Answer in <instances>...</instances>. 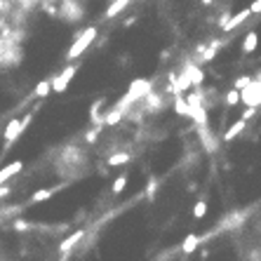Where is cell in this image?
I'll return each instance as SVG.
<instances>
[{
  "label": "cell",
  "instance_id": "1",
  "mask_svg": "<svg viewBox=\"0 0 261 261\" xmlns=\"http://www.w3.org/2000/svg\"><path fill=\"white\" fill-rule=\"evenodd\" d=\"M153 92V82L151 80H144V78H139V80H132V85L127 87V92H125V97L118 101L113 108H118V111H122V113H127V108H130L134 101H139V99H146L148 94Z\"/></svg>",
  "mask_w": 261,
  "mask_h": 261
},
{
  "label": "cell",
  "instance_id": "2",
  "mask_svg": "<svg viewBox=\"0 0 261 261\" xmlns=\"http://www.w3.org/2000/svg\"><path fill=\"white\" fill-rule=\"evenodd\" d=\"M97 36H99V28L97 26H87V28H82L80 31V36H78V40L68 47V52H66V59L68 61H73V59H78V57H82L85 54V50L90 47L92 42L97 40Z\"/></svg>",
  "mask_w": 261,
  "mask_h": 261
},
{
  "label": "cell",
  "instance_id": "3",
  "mask_svg": "<svg viewBox=\"0 0 261 261\" xmlns=\"http://www.w3.org/2000/svg\"><path fill=\"white\" fill-rule=\"evenodd\" d=\"M31 113L28 116H24V118H12L10 122H7V127H5V132H2V139H5V144L10 146V144H14L21 134H24V130L28 127V122H31Z\"/></svg>",
  "mask_w": 261,
  "mask_h": 261
},
{
  "label": "cell",
  "instance_id": "4",
  "mask_svg": "<svg viewBox=\"0 0 261 261\" xmlns=\"http://www.w3.org/2000/svg\"><path fill=\"white\" fill-rule=\"evenodd\" d=\"M240 101L247 106V108H257V106L261 104V82L259 80H252V85L240 92Z\"/></svg>",
  "mask_w": 261,
  "mask_h": 261
},
{
  "label": "cell",
  "instance_id": "5",
  "mask_svg": "<svg viewBox=\"0 0 261 261\" xmlns=\"http://www.w3.org/2000/svg\"><path fill=\"white\" fill-rule=\"evenodd\" d=\"M76 73H78V64L66 66V68L61 71V73H59V76H54V78H52V90H54V92H66L68 82L76 78Z\"/></svg>",
  "mask_w": 261,
  "mask_h": 261
},
{
  "label": "cell",
  "instance_id": "6",
  "mask_svg": "<svg viewBox=\"0 0 261 261\" xmlns=\"http://www.w3.org/2000/svg\"><path fill=\"white\" fill-rule=\"evenodd\" d=\"M21 170H24V162H21V160H14L10 165H5V167L0 170V186H7V181L12 179L14 174H19Z\"/></svg>",
  "mask_w": 261,
  "mask_h": 261
},
{
  "label": "cell",
  "instance_id": "7",
  "mask_svg": "<svg viewBox=\"0 0 261 261\" xmlns=\"http://www.w3.org/2000/svg\"><path fill=\"white\" fill-rule=\"evenodd\" d=\"M249 17H252V12H249V7H247V10H240V12L235 14V17H231V21L226 24V28H223V31H226V33H231V31H235L238 26H242V24L247 21Z\"/></svg>",
  "mask_w": 261,
  "mask_h": 261
},
{
  "label": "cell",
  "instance_id": "8",
  "mask_svg": "<svg viewBox=\"0 0 261 261\" xmlns=\"http://www.w3.org/2000/svg\"><path fill=\"white\" fill-rule=\"evenodd\" d=\"M82 238H85V231H76V233H71V235H68V238L64 240V242L59 245V252H61V254H68V252L76 247V245H78Z\"/></svg>",
  "mask_w": 261,
  "mask_h": 261
},
{
  "label": "cell",
  "instance_id": "9",
  "mask_svg": "<svg viewBox=\"0 0 261 261\" xmlns=\"http://www.w3.org/2000/svg\"><path fill=\"white\" fill-rule=\"evenodd\" d=\"M245 127H247V122H245V120H242V118H238V120H235L233 125H231V127H228V130L223 132V141H233L235 137H238V134H240V132L245 130Z\"/></svg>",
  "mask_w": 261,
  "mask_h": 261
},
{
  "label": "cell",
  "instance_id": "10",
  "mask_svg": "<svg viewBox=\"0 0 261 261\" xmlns=\"http://www.w3.org/2000/svg\"><path fill=\"white\" fill-rule=\"evenodd\" d=\"M257 45H259V33L257 31H249L245 40H242V54H252L257 50Z\"/></svg>",
  "mask_w": 261,
  "mask_h": 261
},
{
  "label": "cell",
  "instance_id": "11",
  "mask_svg": "<svg viewBox=\"0 0 261 261\" xmlns=\"http://www.w3.org/2000/svg\"><path fill=\"white\" fill-rule=\"evenodd\" d=\"M125 7H130V0H118V2H111L104 17L106 19H113V17H118V14L125 12Z\"/></svg>",
  "mask_w": 261,
  "mask_h": 261
},
{
  "label": "cell",
  "instance_id": "12",
  "mask_svg": "<svg viewBox=\"0 0 261 261\" xmlns=\"http://www.w3.org/2000/svg\"><path fill=\"white\" fill-rule=\"evenodd\" d=\"M198 245H200V235H186V240H183L181 242V254H193V252H196L198 249Z\"/></svg>",
  "mask_w": 261,
  "mask_h": 261
},
{
  "label": "cell",
  "instance_id": "13",
  "mask_svg": "<svg viewBox=\"0 0 261 261\" xmlns=\"http://www.w3.org/2000/svg\"><path fill=\"white\" fill-rule=\"evenodd\" d=\"M221 47H223V40H214V42L209 45L207 50L202 52V57H200V61H202V64H207V61H212V59H214V57L219 54V50H221Z\"/></svg>",
  "mask_w": 261,
  "mask_h": 261
},
{
  "label": "cell",
  "instance_id": "14",
  "mask_svg": "<svg viewBox=\"0 0 261 261\" xmlns=\"http://www.w3.org/2000/svg\"><path fill=\"white\" fill-rule=\"evenodd\" d=\"M146 106H148V111H160V108L165 106V99H162L158 92H151V94L146 97Z\"/></svg>",
  "mask_w": 261,
  "mask_h": 261
},
{
  "label": "cell",
  "instance_id": "15",
  "mask_svg": "<svg viewBox=\"0 0 261 261\" xmlns=\"http://www.w3.org/2000/svg\"><path fill=\"white\" fill-rule=\"evenodd\" d=\"M61 186H57V188H42V191H36L33 196H31V202H45V200H50V198L59 191Z\"/></svg>",
  "mask_w": 261,
  "mask_h": 261
},
{
  "label": "cell",
  "instance_id": "16",
  "mask_svg": "<svg viewBox=\"0 0 261 261\" xmlns=\"http://www.w3.org/2000/svg\"><path fill=\"white\" fill-rule=\"evenodd\" d=\"M122 118H125V113H122V111H118V108H111V111H108V113L101 118V125H118V122H120Z\"/></svg>",
  "mask_w": 261,
  "mask_h": 261
},
{
  "label": "cell",
  "instance_id": "17",
  "mask_svg": "<svg viewBox=\"0 0 261 261\" xmlns=\"http://www.w3.org/2000/svg\"><path fill=\"white\" fill-rule=\"evenodd\" d=\"M183 71L188 73V78H191V82H193V85H202V71H200L196 64H188Z\"/></svg>",
  "mask_w": 261,
  "mask_h": 261
},
{
  "label": "cell",
  "instance_id": "18",
  "mask_svg": "<svg viewBox=\"0 0 261 261\" xmlns=\"http://www.w3.org/2000/svg\"><path fill=\"white\" fill-rule=\"evenodd\" d=\"M130 160H132V156H130V153H113V156L108 158L106 162H108L111 167H120V165H127Z\"/></svg>",
  "mask_w": 261,
  "mask_h": 261
},
{
  "label": "cell",
  "instance_id": "19",
  "mask_svg": "<svg viewBox=\"0 0 261 261\" xmlns=\"http://www.w3.org/2000/svg\"><path fill=\"white\" fill-rule=\"evenodd\" d=\"M127 174H120V177H116V181H113V186H111V193L113 196H120L122 191H125V186H127Z\"/></svg>",
  "mask_w": 261,
  "mask_h": 261
},
{
  "label": "cell",
  "instance_id": "20",
  "mask_svg": "<svg viewBox=\"0 0 261 261\" xmlns=\"http://www.w3.org/2000/svg\"><path fill=\"white\" fill-rule=\"evenodd\" d=\"M223 104L228 106V108H233V106L240 104V92L238 90H228L223 94Z\"/></svg>",
  "mask_w": 261,
  "mask_h": 261
},
{
  "label": "cell",
  "instance_id": "21",
  "mask_svg": "<svg viewBox=\"0 0 261 261\" xmlns=\"http://www.w3.org/2000/svg\"><path fill=\"white\" fill-rule=\"evenodd\" d=\"M50 92H52V80H40L38 85H36V97H40V99L47 97Z\"/></svg>",
  "mask_w": 261,
  "mask_h": 261
},
{
  "label": "cell",
  "instance_id": "22",
  "mask_svg": "<svg viewBox=\"0 0 261 261\" xmlns=\"http://www.w3.org/2000/svg\"><path fill=\"white\" fill-rule=\"evenodd\" d=\"M205 214H207V200L200 198L196 205H193V219H202Z\"/></svg>",
  "mask_w": 261,
  "mask_h": 261
},
{
  "label": "cell",
  "instance_id": "23",
  "mask_svg": "<svg viewBox=\"0 0 261 261\" xmlns=\"http://www.w3.org/2000/svg\"><path fill=\"white\" fill-rule=\"evenodd\" d=\"M252 76H240V78H235L233 80V90H238V92H242L245 90V87H249V85H252Z\"/></svg>",
  "mask_w": 261,
  "mask_h": 261
},
{
  "label": "cell",
  "instance_id": "24",
  "mask_svg": "<svg viewBox=\"0 0 261 261\" xmlns=\"http://www.w3.org/2000/svg\"><path fill=\"white\" fill-rule=\"evenodd\" d=\"M156 191H158V181H151L146 186V196H148V200H156Z\"/></svg>",
  "mask_w": 261,
  "mask_h": 261
},
{
  "label": "cell",
  "instance_id": "25",
  "mask_svg": "<svg viewBox=\"0 0 261 261\" xmlns=\"http://www.w3.org/2000/svg\"><path fill=\"white\" fill-rule=\"evenodd\" d=\"M257 116V108H247V111H242V120H245V122H249V120H252V118Z\"/></svg>",
  "mask_w": 261,
  "mask_h": 261
},
{
  "label": "cell",
  "instance_id": "26",
  "mask_svg": "<svg viewBox=\"0 0 261 261\" xmlns=\"http://www.w3.org/2000/svg\"><path fill=\"white\" fill-rule=\"evenodd\" d=\"M97 137H99V130H90L87 132V137H85V141H87V144H94Z\"/></svg>",
  "mask_w": 261,
  "mask_h": 261
},
{
  "label": "cell",
  "instance_id": "27",
  "mask_svg": "<svg viewBox=\"0 0 261 261\" xmlns=\"http://www.w3.org/2000/svg\"><path fill=\"white\" fill-rule=\"evenodd\" d=\"M249 12H252V14H261V0H254V2L249 5Z\"/></svg>",
  "mask_w": 261,
  "mask_h": 261
},
{
  "label": "cell",
  "instance_id": "28",
  "mask_svg": "<svg viewBox=\"0 0 261 261\" xmlns=\"http://www.w3.org/2000/svg\"><path fill=\"white\" fill-rule=\"evenodd\" d=\"M28 223L26 221H14V231H26Z\"/></svg>",
  "mask_w": 261,
  "mask_h": 261
},
{
  "label": "cell",
  "instance_id": "29",
  "mask_svg": "<svg viewBox=\"0 0 261 261\" xmlns=\"http://www.w3.org/2000/svg\"><path fill=\"white\" fill-rule=\"evenodd\" d=\"M10 196V186H0V200Z\"/></svg>",
  "mask_w": 261,
  "mask_h": 261
}]
</instances>
